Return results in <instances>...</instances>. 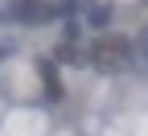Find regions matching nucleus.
I'll use <instances>...</instances> for the list:
<instances>
[{"instance_id":"20e7f679","label":"nucleus","mask_w":148,"mask_h":136,"mask_svg":"<svg viewBox=\"0 0 148 136\" xmlns=\"http://www.w3.org/2000/svg\"><path fill=\"white\" fill-rule=\"evenodd\" d=\"M86 25L90 29H107L111 25V8L107 4H86Z\"/></svg>"},{"instance_id":"39448f33","label":"nucleus","mask_w":148,"mask_h":136,"mask_svg":"<svg viewBox=\"0 0 148 136\" xmlns=\"http://www.w3.org/2000/svg\"><path fill=\"white\" fill-rule=\"evenodd\" d=\"M140 46H144V54H148V29H144V37H140Z\"/></svg>"},{"instance_id":"7ed1b4c3","label":"nucleus","mask_w":148,"mask_h":136,"mask_svg":"<svg viewBox=\"0 0 148 136\" xmlns=\"http://www.w3.org/2000/svg\"><path fill=\"white\" fill-rule=\"evenodd\" d=\"M37 74H41V83H45V99L58 103V99H62V79H58V70L41 58V62H37Z\"/></svg>"},{"instance_id":"f257e3e1","label":"nucleus","mask_w":148,"mask_h":136,"mask_svg":"<svg viewBox=\"0 0 148 136\" xmlns=\"http://www.w3.org/2000/svg\"><path fill=\"white\" fill-rule=\"evenodd\" d=\"M86 58H90L99 70L115 74V70H127V66H132V46H127L123 37H99V41H90Z\"/></svg>"},{"instance_id":"f03ea898","label":"nucleus","mask_w":148,"mask_h":136,"mask_svg":"<svg viewBox=\"0 0 148 136\" xmlns=\"http://www.w3.org/2000/svg\"><path fill=\"white\" fill-rule=\"evenodd\" d=\"M8 17L37 25V21H49V17H53V4H45V0H12V4H8Z\"/></svg>"}]
</instances>
